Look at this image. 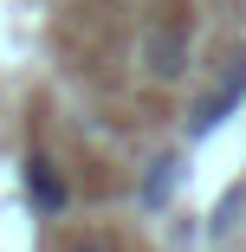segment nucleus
Returning <instances> with one entry per match:
<instances>
[{
  "label": "nucleus",
  "instance_id": "5",
  "mask_svg": "<svg viewBox=\"0 0 246 252\" xmlns=\"http://www.w3.org/2000/svg\"><path fill=\"white\" fill-rule=\"evenodd\" d=\"M71 252H117V246H104V239H78Z\"/></svg>",
  "mask_w": 246,
  "mask_h": 252
},
{
  "label": "nucleus",
  "instance_id": "1",
  "mask_svg": "<svg viewBox=\"0 0 246 252\" xmlns=\"http://www.w3.org/2000/svg\"><path fill=\"white\" fill-rule=\"evenodd\" d=\"M240 97H246V52H240L227 71H220V84L201 97V104H194V136H214V129H220V123L240 110Z\"/></svg>",
  "mask_w": 246,
  "mask_h": 252
},
{
  "label": "nucleus",
  "instance_id": "2",
  "mask_svg": "<svg viewBox=\"0 0 246 252\" xmlns=\"http://www.w3.org/2000/svg\"><path fill=\"white\" fill-rule=\"evenodd\" d=\"M142 52H149V71L169 84V78H181V59H188V39L181 32H149L142 39Z\"/></svg>",
  "mask_w": 246,
  "mask_h": 252
},
{
  "label": "nucleus",
  "instance_id": "3",
  "mask_svg": "<svg viewBox=\"0 0 246 252\" xmlns=\"http://www.w3.org/2000/svg\"><path fill=\"white\" fill-rule=\"evenodd\" d=\"M175 175H181V156H156L149 175H142V188H136V200H142V207H162L169 188H175Z\"/></svg>",
  "mask_w": 246,
  "mask_h": 252
},
{
  "label": "nucleus",
  "instance_id": "4",
  "mask_svg": "<svg viewBox=\"0 0 246 252\" xmlns=\"http://www.w3.org/2000/svg\"><path fill=\"white\" fill-rule=\"evenodd\" d=\"M26 194L39 200L45 214H52V207H65V181L52 175V162H26Z\"/></svg>",
  "mask_w": 246,
  "mask_h": 252
}]
</instances>
